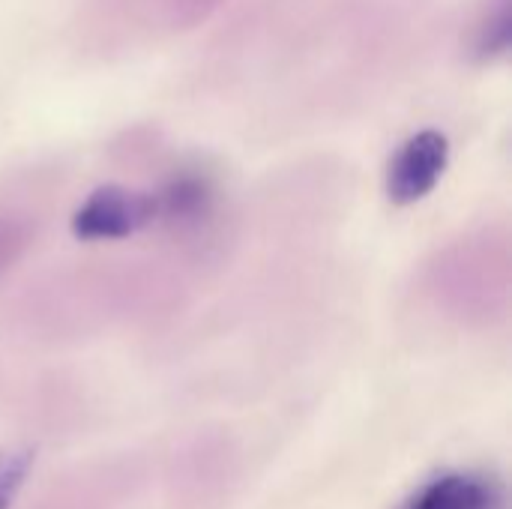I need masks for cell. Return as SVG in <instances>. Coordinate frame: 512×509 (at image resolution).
I'll return each instance as SVG.
<instances>
[{
	"instance_id": "6da1fadb",
	"label": "cell",
	"mask_w": 512,
	"mask_h": 509,
	"mask_svg": "<svg viewBox=\"0 0 512 509\" xmlns=\"http://www.w3.org/2000/svg\"><path fill=\"white\" fill-rule=\"evenodd\" d=\"M159 219L156 192H132L123 186L96 189L72 216V234L78 240H126Z\"/></svg>"
},
{
	"instance_id": "5b68a950",
	"label": "cell",
	"mask_w": 512,
	"mask_h": 509,
	"mask_svg": "<svg viewBox=\"0 0 512 509\" xmlns=\"http://www.w3.org/2000/svg\"><path fill=\"white\" fill-rule=\"evenodd\" d=\"M510 39L512 3L510 0H492L474 27V54L480 60H498L510 51Z\"/></svg>"
},
{
	"instance_id": "8992f818",
	"label": "cell",
	"mask_w": 512,
	"mask_h": 509,
	"mask_svg": "<svg viewBox=\"0 0 512 509\" xmlns=\"http://www.w3.org/2000/svg\"><path fill=\"white\" fill-rule=\"evenodd\" d=\"M33 465V453L30 450H9L0 453V509H9L15 504L27 474Z\"/></svg>"
},
{
	"instance_id": "277c9868",
	"label": "cell",
	"mask_w": 512,
	"mask_h": 509,
	"mask_svg": "<svg viewBox=\"0 0 512 509\" xmlns=\"http://www.w3.org/2000/svg\"><path fill=\"white\" fill-rule=\"evenodd\" d=\"M210 183L204 177L195 174H183L174 177L162 192H156L159 201V219L168 222H189L195 216H201L210 204Z\"/></svg>"
},
{
	"instance_id": "3957f363",
	"label": "cell",
	"mask_w": 512,
	"mask_h": 509,
	"mask_svg": "<svg viewBox=\"0 0 512 509\" xmlns=\"http://www.w3.org/2000/svg\"><path fill=\"white\" fill-rule=\"evenodd\" d=\"M411 509H501L498 492L471 474H447L426 486Z\"/></svg>"
},
{
	"instance_id": "7a4b0ae2",
	"label": "cell",
	"mask_w": 512,
	"mask_h": 509,
	"mask_svg": "<svg viewBox=\"0 0 512 509\" xmlns=\"http://www.w3.org/2000/svg\"><path fill=\"white\" fill-rule=\"evenodd\" d=\"M450 162V141L438 129L411 135L387 165V198L399 207L423 201L444 177Z\"/></svg>"
}]
</instances>
